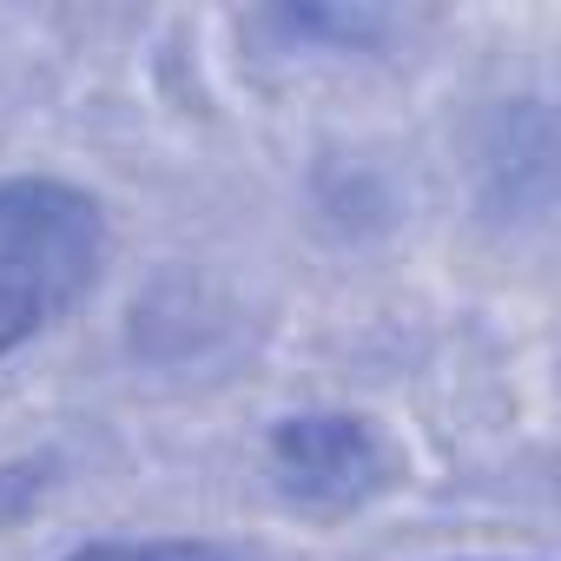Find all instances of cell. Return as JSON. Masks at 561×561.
I'll use <instances>...</instances> for the list:
<instances>
[{"mask_svg": "<svg viewBox=\"0 0 561 561\" xmlns=\"http://www.w3.org/2000/svg\"><path fill=\"white\" fill-rule=\"evenodd\" d=\"M264 469L305 515H357L403 482V449L357 410H298L271 430Z\"/></svg>", "mask_w": 561, "mask_h": 561, "instance_id": "obj_2", "label": "cell"}, {"mask_svg": "<svg viewBox=\"0 0 561 561\" xmlns=\"http://www.w3.org/2000/svg\"><path fill=\"white\" fill-rule=\"evenodd\" d=\"M106 264V211L67 179L0 185V357L54 331Z\"/></svg>", "mask_w": 561, "mask_h": 561, "instance_id": "obj_1", "label": "cell"}, {"mask_svg": "<svg viewBox=\"0 0 561 561\" xmlns=\"http://www.w3.org/2000/svg\"><path fill=\"white\" fill-rule=\"evenodd\" d=\"M264 34H277L285 47H318V54H377L403 21L383 8H271L257 14Z\"/></svg>", "mask_w": 561, "mask_h": 561, "instance_id": "obj_3", "label": "cell"}, {"mask_svg": "<svg viewBox=\"0 0 561 561\" xmlns=\"http://www.w3.org/2000/svg\"><path fill=\"white\" fill-rule=\"evenodd\" d=\"M67 561H264V554L211 535H152V541H87Z\"/></svg>", "mask_w": 561, "mask_h": 561, "instance_id": "obj_4", "label": "cell"}]
</instances>
